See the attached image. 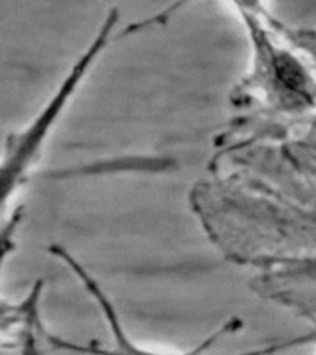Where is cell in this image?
Returning <instances> with one entry per match:
<instances>
[{"label": "cell", "mask_w": 316, "mask_h": 355, "mask_svg": "<svg viewBox=\"0 0 316 355\" xmlns=\"http://www.w3.org/2000/svg\"><path fill=\"white\" fill-rule=\"evenodd\" d=\"M119 21V11L113 10L104 21L102 28H100L98 35L94 39L91 46H89L83 55L78 60V63L71 69L69 76L63 80L61 87L58 89V93L49 100V104L44 105V110L33 119L24 132L13 133L8 139L4 154V165H2V180H4V204L10 200L11 193L15 191L21 182L26 176L28 166H32L33 159L37 157L41 144L46 139L49 132L58 121V116L61 115V111L65 110L67 102L71 100L76 87L85 76L87 69L94 63V60L98 58L102 49H105V44L109 41V35L113 32V26Z\"/></svg>", "instance_id": "1"}, {"label": "cell", "mask_w": 316, "mask_h": 355, "mask_svg": "<svg viewBox=\"0 0 316 355\" xmlns=\"http://www.w3.org/2000/svg\"><path fill=\"white\" fill-rule=\"evenodd\" d=\"M50 254L55 255L58 259L65 261L67 265L71 266V270L80 277V282L83 283V287L87 288V293L91 294L94 302L98 304L100 311H102V315H104L105 322H107V326H109L111 337H113V348H105V346L102 348L98 344H85V346H82V344H74L71 343V340L50 337V343L54 344L55 348L71 349V352H78V354L83 355H205L213 346H215L218 338H222L226 333L233 331V329H237L238 324H240L238 320L226 322L220 329H216L213 335L204 338V340L200 344H196L193 349H187V352H183V354H165V352H154V349L143 348V346H139V344H135L132 338L128 337V333L124 331V327H122L119 311L115 309V305L111 304V300L107 298V294H105L104 288L100 287L98 282L89 274L87 268H85L82 263H78V261L74 259L65 248H61V246H50ZM240 355H266V349L259 348Z\"/></svg>", "instance_id": "2"}, {"label": "cell", "mask_w": 316, "mask_h": 355, "mask_svg": "<svg viewBox=\"0 0 316 355\" xmlns=\"http://www.w3.org/2000/svg\"><path fill=\"white\" fill-rule=\"evenodd\" d=\"M315 344L316 346V331L305 335V337L294 338V340H288V343H283V348H290V346H298V344Z\"/></svg>", "instance_id": "3"}]
</instances>
